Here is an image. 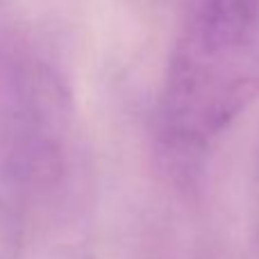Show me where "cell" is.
Listing matches in <instances>:
<instances>
[{"mask_svg":"<svg viewBox=\"0 0 259 259\" xmlns=\"http://www.w3.org/2000/svg\"><path fill=\"white\" fill-rule=\"evenodd\" d=\"M257 98L259 0H187L159 80L157 139L193 159Z\"/></svg>","mask_w":259,"mask_h":259,"instance_id":"1","label":"cell"},{"mask_svg":"<svg viewBox=\"0 0 259 259\" xmlns=\"http://www.w3.org/2000/svg\"><path fill=\"white\" fill-rule=\"evenodd\" d=\"M34 200L25 182L0 166V259H23L27 207Z\"/></svg>","mask_w":259,"mask_h":259,"instance_id":"2","label":"cell"},{"mask_svg":"<svg viewBox=\"0 0 259 259\" xmlns=\"http://www.w3.org/2000/svg\"><path fill=\"white\" fill-rule=\"evenodd\" d=\"M252 234H255V246L259 255V155L255 164V189H252Z\"/></svg>","mask_w":259,"mask_h":259,"instance_id":"3","label":"cell"}]
</instances>
